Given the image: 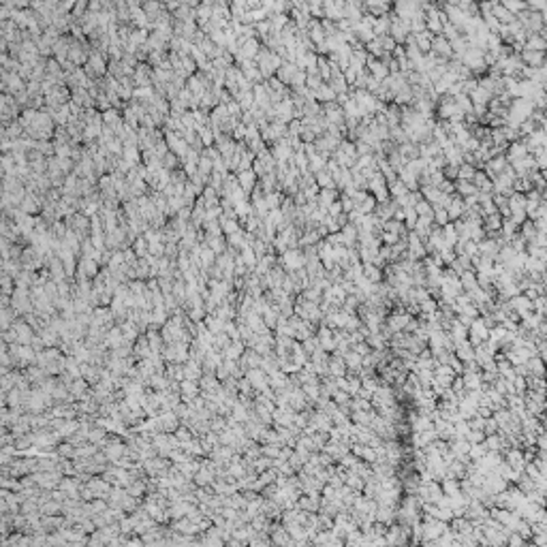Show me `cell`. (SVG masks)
<instances>
[{"label":"cell","mask_w":547,"mask_h":547,"mask_svg":"<svg viewBox=\"0 0 547 547\" xmlns=\"http://www.w3.org/2000/svg\"><path fill=\"white\" fill-rule=\"evenodd\" d=\"M477 171H479L477 167L462 163L460 167H457V180H462V182H472V178H474V173H477Z\"/></svg>","instance_id":"12"},{"label":"cell","mask_w":547,"mask_h":547,"mask_svg":"<svg viewBox=\"0 0 547 547\" xmlns=\"http://www.w3.org/2000/svg\"><path fill=\"white\" fill-rule=\"evenodd\" d=\"M460 285H462V289L466 287V289H472L477 287V271L474 269H466V271H462L460 274Z\"/></svg>","instance_id":"13"},{"label":"cell","mask_w":547,"mask_h":547,"mask_svg":"<svg viewBox=\"0 0 547 547\" xmlns=\"http://www.w3.org/2000/svg\"><path fill=\"white\" fill-rule=\"evenodd\" d=\"M432 39H434V35H430L428 30L419 32V35H415V45H417V50H419L421 54H423V52L428 54V52H430V45H432Z\"/></svg>","instance_id":"10"},{"label":"cell","mask_w":547,"mask_h":547,"mask_svg":"<svg viewBox=\"0 0 547 547\" xmlns=\"http://www.w3.org/2000/svg\"><path fill=\"white\" fill-rule=\"evenodd\" d=\"M315 101L317 103H323V105H325V103H334L336 101V94H334V90L327 84H323L319 90H315Z\"/></svg>","instance_id":"11"},{"label":"cell","mask_w":547,"mask_h":547,"mask_svg":"<svg viewBox=\"0 0 547 547\" xmlns=\"http://www.w3.org/2000/svg\"><path fill=\"white\" fill-rule=\"evenodd\" d=\"M436 114H438V120H451V116L457 114L455 109V103H453V96H438V103H436Z\"/></svg>","instance_id":"2"},{"label":"cell","mask_w":547,"mask_h":547,"mask_svg":"<svg viewBox=\"0 0 547 547\" xmlns=\"http://www.w3.org/2000/svg\"><path fill=\"white\" fill-rule=\"evenodd\" d=\"M323 86V79H321L319 75H306V88H308V90H319V88Z\"/></svg>","instance_id":"17"},{"label":"cell","mask_w":547,"mask_h":547,"mask_svg":"<svg viewBox=\"0 0 547 547\" xmlns=\"http://www.w3.org/2000/svg\"><path fill=\"white\" fill-rule=\"evenodd\" d=\"M453 186H455V195H457V197H462V199L477 195V188H474V184H472V182H462V180H455Z\"/></svg>","instance_id":"9"},{"label":"cell","mask_w":547,"mask_h":547,"mask_svg":"<svg viewBox=\"0 0 547 547\" xmlns=\"http://www.w3.org/2000/svg\"><path fill=\"white\" fill-rule=\"evenodd\" d=\"M524 156H528V150H526V146H524V141H521V139H517V141H513V143L506 146V154H504L506 163H513V160H519V158H524Z\"/></svg>","instance_id":"5"},{"label":"cell","mask_w":547,"mask_h":547,"mask_svg":"<svg viewBox=\"0 0 547 547\" xmlns=\"http://www.w3.org/2000/svg\"><path fill=\"white\" fill-rule=\"evenodd\" d=\"M502 7H504V9L509 11V13H513V15L526 11V3H517V0H506V3H502Z\"/></svg>","instance_id":"16"},{"label":"cell","mask_w":547,"mask_h":547,"mask_svg":"<svg viewBox=\"0 0 547 547\" xmlns=\"http://www.w3.org/2000/svg\"><path fill=\"white\" fill-rule=\"evenodd\" d=\"M430 52L434 56H438V58H445V60H451V45H449V41L445 37H434L432 39V45H430Z\"/></svg>","instance_id":"3"},{"label":"cell","mask_w":547,"mask_h":547,"mask_svg":"<svg viewBox=\"0 0 547 547\" xmlns=\"http://www.w3.org/2000/svg\"><path fill=\"white\" fill-rule=\"evenodd\" d=\"M432 210H434V222H436V227H445V224H449V216H447L445 207L432 205Z\"/></svg>","instance_id":"15"},{"label":"cell","mask_w":547,"mask_h":547,"mask_svg":"<svg viewBox=\"0 0 547 547\" xmlns=\"http://www.w3.org/2000/svg\"><path fill=\"white\" fill-rule=\"evenodd\" d=\"M398 152H400V156L404 158V163H410V160H417L419 158V146L417 143H410V141H404V143H400V146H396Z\"/></svg>","instance_id":"7"},{"label":"cell","mask_w":547,"mask_h":547,"mask_svg":"<svg viewBox=\"0 0 547 547\" xmlns=\"http://www.w3.org/2000/svg\"><path fill=\"white\" fill-rule=\"evenodd\" d=\"M447 216H449V220H457V218H462V214L466 210V205H464V199L462 197H457V195H451V199H449V203H447Z\"/></svg>","instance_id":"4"},{"label":"cell","mask_w":547,"mask_h":547,"mask_svg":"<svg viewBox=\"0 0 547 547\" xmlns=\"http://www.w3.org/2000/svg\"><path fill=\"white\" fill-rule=\"evenodd\" d=\"M417 297H419V300H425V297H428V293H425V291H419V293H417Z\"/></svg>","instance_id":"19"},{"label":"cell","mask_w":547,"mask_h":547,"mask_svg":"<svg viewBox=\"0 0 547 547\" xmlns=\"http://www.w3.org/2000/svg\"><path fill=\"white\" fill-rule=\"evenodd\" d=\"M237 186L246 190H252L256 186V175L252 173V169H246V171H237Z\"/></svg>","instance_id":"8"},{"label":"cell","mask_w":547,"mask_h":547,"mask_svg":"<svg viewBox=\"0 0 547 547\" xmlns=\"http://www.w3.org/2000/svg\"><path fill=\"white\" fill-rule=\"evenodd\" d=\"M513 306H517L519 310H526L528 306H530V302L526 300V297H515V300H513Z\"/></svg>","instance_id":"18"},{"label":"cell","mask_w":547,"mask_h":547,"mask_svg":"<svg viewBox=\"0 0 547 547\" xmlns=\"http://www.w3.org/2000/svg\"><path fill=\"white\" fill-rule=\"evenodd\" d=\"M361 265H364V263H361ZM381 274H383L381 267H376V265H370V263L364 265V278L368 280V283H379Z\"/></svg>","instance_id":"14"},{"label":"cell","mask_w":547,"mask_h":547,"mask_svg":"<svg viewBox=\"0 0 547 547\" xmlns=\"http://www.w3.org/2000/svg\"><path fill=\"white\" fill-rule=\"evenodd\" d=\"M547 47V41H545V30L541 35H528L526 37V43H524V50L526 52H545Z\"/></svg>","instance_id":"6"},{"label":"cell","mask_w":547,"mask_h":547,"mask_svg":"<svg viewBox=\"0 0 547 547\" xmlns=\"http://www.w3.org/2000/svg\"><path fill=\"white\" fill-rule=\"evenodd\" d=\"M280 267L285 271H297L304 267V254L300 248H289L287 252H283L280 256Z\"/></svg>","instance_id":"1"}]
</instances>
